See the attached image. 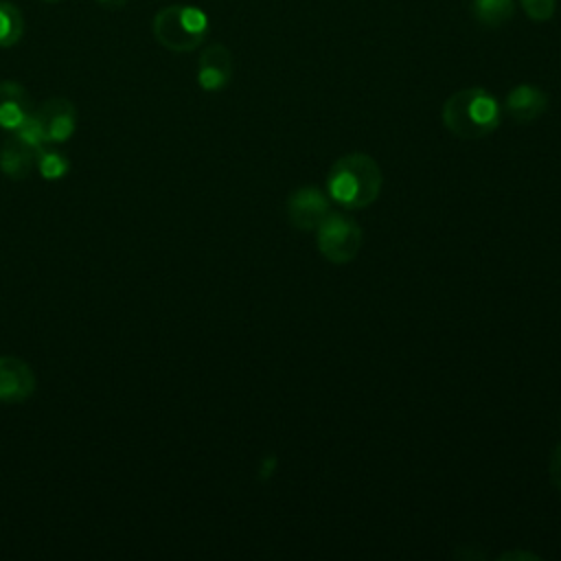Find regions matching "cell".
<instances>
[{
	"label": "cell",
	"instance_id": "cell-1",
	"mask_svg": "<svg viewBox=\"0 0 561 561\" xmlns=\"http://www.w3.org/2000/svg\"><path fill=\"white\" fill-rule=\"evenodd\" d=\"M383 175L377 160L364 151L337 158L327 173V193L344 208L370 206L381 193Z\"/></svg>",
	"mask_w": 561,
	"mask_h": 561
},
{
	"label": "cell",
	"instance_id": "cell-2",
	"mask_svg": "<svg viewBox=\"0 0 561 561\" xmlns=\"http://www.w3.org/2000/svg\"><path fill=\"white\" fill-rule=\"evenodd\" d=\"M440 118L456 138L480 140L500 127L502 107L489 90L465 88L443 103Z\"/></svg>",
	"mask_w": 561,
	"mask_h": 561
},
{
	"label": "cell",
	"instance_id": "cell-3",
	"mask_svg": "<svg viewBox=\"0 0 561 561\" xmlns=\"http://www.w3.org/2000/svg\"><path fill=\"white\" fill-rule=\"evenodd\" d=\"M208 28V15L191 4H169L151 20L156 42L173 53H191L202 46Z\"/></svg>",
	"mask_w": 561,
	"mask_h": 561
},
{
	"label": "cell",
	"instance_id": "cell-4",
	"mask_svg": "<svg viewBox=\"0 0 561 561\" xmlns=\"http://www.w3.org/2000/svg\"><path fill=\"white\" fill-rule=\"evenodd\" d=\"M320 254L333 265L351 263L364 243V232L355 219L342 213H329L316 228Z\"/></svg>",
	"mask_w": 561,
	"mask_h": 561
},
{
	"label": "cell",
	"instance_id": "cell-5",
	"mask_svg": "<svg viewBox=\"0 0 561 561\" xmlns=\"http://www.w3.org/2000/svg\"><path fill=\"white\" fill-rule=\"evenodd\" d=\"M287 219L289 224L300 230L309 232L320 226V221L331 213L329 199L322 188L318 186H300L287 197Z\"/></svg>",
	"mask_w": 561,
	"mask_h": 561
},
{
	"label": "cell",
	"instance_id": "cell-6",
	"mask_svg": "<svg viewBox=\"0 0 561 561\" xmlns=\"http://www.w3.org/2000/svg\"><path fill=\"white\" fill-rule=\"evenodd\" d=\"M35 118L42 127L46 145H61L77 129V110L72 101L64 96L46 99L39 107H35Z\"/></svg>",
	"mask_w": 561,
	"mask_h": 561
},
{
	"label": "cell",
	"instance_id": "cell-7",
	"mask_svg": "<svg viewBox=\"0 0 561 561\" xmlns=\"http://www.w3.org/2000/svg\"><path fill=\"white\" fill-rule=\"evenodd\" d=\"M35 388V373L24 359L0 355V403H24L33 397Z\"/></svg>",
	"mask_w": 561,
	"mask_h": 561
},
{
	"label": "cell",
	"instance_id": "cell-8",
	"mask_svg": "<svg viewBox=\"0 0 561 561\" xmlns=\"http://www.w3.org/2000/svg\"><path fill=\"white\" fill-rule=\"evenodd\" d=\"M232 70V53L224 44H208L197 59V83L206 92H219L230 83Z\"/></svg>",
	"mask_w": 561,
	"mask_h": 561
},
{
	"label": "cell",
	"instance_id": "cell-9",
	"mask_svg": "<svg viewBox=\"0 0 561 561\" xmlns=\"http://www.w3.org/2000/svg\"><path fill=\"white\" fill-rule=\"evenodd\" d=\"M35 112L28 90L18 81H0V129L15 131Z\"/></svg>",
	"mask_w": 561,
	"mask_h": 561
},
{
	"label": "cell",
	"instance_id": "cell-10",
	"mask_svg": "<svg viewBox=\"0 0 561 561\" xmlns=\"http://www.w3.org/2000/svg\"><path fill=\"white\" fill-rule=\"evenodd\" d=\"M546 107H548L546 92L533 83L515 85L504 99V110L508 112V116L524 125L537 121L546 112Z\"/></svg>",
	"mask_w": 561,
	"mask_h": 561
},
{
	"label": "cell",
	"instance_id": "cell-11",
	"mask_svg": "<svg viewBox=\"0 0 561 561\" xmlns=\"http://www.w3.org/2000/svg\"><path fill=\"white\" fill-rule=\"evenodd\" d=\"M37 151L22 142L18 136H9L0 145V171L11 180H24L35 167Z\"/></svg>",
	"mask_w": 561,
	"mask_h": 561
},
{
	"label": "cell",
	"instance_id": "cell-12",
	"mask_svg": "<svg viewBox=\"0 0 561 561\" xmlns=\"http://www.w3.org/2000/svg\"><path fill=\"white\" fill-rule=\"evenodd\" d=\"M24 35V15L13 2L0 0V48L20 44Z\"/></svg>",
	"mask_w": 561,
	"mask_h": 561
},
{
	"label": "cell",
	"instance_id": "cell-13",
	"mask_svg": "<svg viewBox=\"0 0 561 561\" xmlns=\"http://www.w3.org/2000/svg\"><path fill=\"white\" fill-rule=\"evenodd\" d=\"M515 11L513 0H473V15L484 26L504 24Z\"/></svg>",
	"mask_w": 561,
	"mask_h": 561
},
{
	"label": "cell",
	"instance_id": "cell-14",
	"mask_svg": "<svg viewBox=\"0 0 561 561\" xmlns=\"http://www.w3.org/2000/svg\"><path fill=\"white\" fill-rule=\"evenodd\" d=\"M35 167L44 180H61L68 173L70 162L61 151L48 149V145H44L42 149H37Z\"/></svg>",
	"mask_w": 561,
	"mask_h": 561
},
{
	"label": "cell",
	"instance_id": "cell-15",
	"mask_svg": "<svg viewBox=\"0 0 561 561\" xmlns=\"http://www.w3.org/2000/svg\"><path fill=\"white\" fill-rule=\"evenodd\" d=\"M524 13L535 22H546L554 15L557 0H519Z\"/></svg>",
	"mask_w": 561,
	"mask_h": 561
},
{
	"label": "cell",
	"instance_id": "cell-16",
	"mask_svg": "<svg viewBox=\"0 0 561 561\" xmlns=\"http://www.w3.org/2000/svg\"><path fill=\"white\" fill-rule=\"evenodd\" d=\"M548 476L557 491H561V440L552 447L550 460H548Z\"/></svg>",
	"mask_w": 561,
	"mask_h": 561
},
{
	"label": "cell",
	"instance_id": "cell-17",
	"mask_svg": "<svg viewBox=\"0 0 561 561\" xmlns=\"http://www.w3.org/2000/svg\"><path fill=\"white\" fill-rule=\"evenodd\" d=\"M274 467H276V458L274 456H265L263 458V467H261L263 478H270V473H274Z\"/></svg>",
	"mask_w": 561,
	"mask_h": 561
},
{
	"label": "cell",
	"instance_id": "cell-18",
	"mask_svg": "<svg viewBox=\"0 0 561 561\" xmlns=\"http://www.w3.org/2000/svg\"><path fill=\"white\" fill-rule=\"evenodd\" d=\"M500 559H530V561H535L539 557L533 554V552H504V554H500Z\"/></svg>",
	"mask_w": 561,
	"mask_h": 561
},
{
	"label": "cell",
	"instance_id": "cell-19",
	"mask_svg": "<svg viewBox=\"0 0 561 561\" xmlns=\"http://www.w3.org/2000/svg\"><path fill=\"white\" fill-rule=\"evenodd\" d=\"M94 2L105 7V9H121V7L127 4V0H94Z\"/></svg>",
	"mask_w": 561,
	"mask_h": 561
},
{
	"label": "cell",
	"instance_id": "cell-20",
	"mask_svg": "<svg viewBox=\"0 0 561 561\" xmlns=\"http://www.w3.org/2000/svg\"><path fill=\"white\" fill-rule=\"evenodd\" d=\"M44 2H59V0H44Z\"/></svg>",
	"mask_w": 561,
	"mask_h": 561
}]
</instances>
